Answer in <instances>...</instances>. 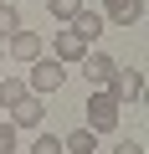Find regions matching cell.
<instances>
[{"mask_svg":"<svg viewBox=\"0 0 149 154\" xmlns=\"http://www.w3.org/2000/svg\"><path fill=\"white\" fill-rule=\"evenodd\" d=\"M16 31H21V11L11 5V0H0V41L16 36Z\"/></svg>","mask_w":149,"mask_h":154,"instance_id":"12","label":"cell"},{"mask_svg":"<svg viewBox=\"0 0 149 154\" xmlns=\"http://www.w3.org/2000/svg\"><path fill=\"white\" fill-rule=\"evenodd\" d=\"M113 154H144V144H134V139H123V144H118Z\"/></svg>","mask_w":149,"mask_h":154,"instance_id":"16","label":"cell"},{"mask_svg":"<svg viewBox=\"0 0 149 154\" xmlns=\"http://www.w3.org/2000/svg\"><path fill=\"white\" fill-rule=\"evenodd\" d=\"M31 154H62V139H57V134H41V139L31 144Z\"/></svg>","mask_w":149,"mask_h":154,"instance_id":"14","label":"cell"},{"mask_svg":"<svg viewBox=\"0 0 149 154\" xmlns=\"http://www.w3.org/2000/svg\"><path fill=\"white\" fill-rule=\"evenodd\" d=\"M11 57H16V62H36V57H41V36H36V31H16V36H11Z\"/></svg>","mask_w":149,"mask_h":154,"instance_id":"10","label":"cell"},{"mask_svg":"<svg viewBox=\"0 0 149 154\" xmlns=\"http://www.w3.org/2000/svg\"><path fill=\"white\" fill-rule=\"evenodd\" d=\"M62 154H98V134L77 123V128H72V134L62 139Z\"/></svg>","mask_w":149,"mask_h":154,"instance_id":"9","label":"cell"},{"mask_svg":"<svg viewBox=\"0 0 149 154\" xmlns=\"http://www.w3.org/2000/svg\"><path fill=\"white\" fill-rule=\"evenodd\" d=\"M0 154H16V128L0 123Z\"/></svg>","mask_w":149,"mask_h":154,"instance_id":"15","label":"cell"},{"mask_svg":"<svg viewBox=\"0 0 149 154\" xmlns=\"http://www.w3.org/2000/svg\"><path fill=\"white\" fill-rule=\"evenodd\" d=\"M62 82H67V67L51 62V57H36V62H31V77H26V93L46 98V93H57Z\"/></svg>","mask_w":149,"mask_h":154,"instance_id":"2","label":"cell"},{"mask_svg":"<svg viewBox=\"0 0 149 154\" xmlns=\"http://www.w3.org/2000/svg\"><path fill=\"white\" fill-rule=\"evenodd\" d=\"M103 5H108L113 26H139L144 21V0H103Z\"/></svg>","mask_w":149,"mask_h":154,"instance_id":"8","label":"cell"},{"mask_svg":"<svg viewBox=\"0 0 149 154\" xmlns=\"http://www.w3.org/2000/svg\"><path fill=\"white\" fill-rule=\"evenodd\" d=\"M67 26H72V31H77V36H82V41H88V46H93V41H98V36H103V31H108V21H103V16H98V11H88V5H82V11H77V16H72V21H67Z\"/></svg>","mask_w":149,"mask_h":154,"instance_id":"7","label":"cell"},{"mask_svg":"<svg viewBox=\"0 0 149 154\" xmlns=\"http://www.w3.org/2000/svg\"><path fill=\"white\" fill-rule=\"evenodd\" d=\"M108 93H113L118 103H139V98H144V72H139V67H118V77L108 82Z\"/></svg>","mask_w":149,"mask_h":154,"instance_id":"5","label":"cell"},{"mask_svg":"<svg viewBox=\"0 0 149 154\" xmlns=\"http://www.w3.org/2000/svg\"><path fill=\"white\" fill-rule=\"evenodd\" d=\"M118 98L108 93V88H93L88 93V118H82V128H93V134H113L118 128Z\"/></svg>","mask_w":149,"mask_h":154,"instance_id":"1","label":"cell"},{"mask_svg":"<svg viewBox=\"0 0 149 154\" xmlns=\"http://www.w3.org/2000/svg\"><path fill=\"white\" fill-rule=\"evenodd\" d=\"M82 57H88V41L72 31V26H62V31L51 36V62H62V67H82Z\"/></svg>","mask_w":149,"mask_h":154,"instance_id":"3","label":"cell"},{"mask_svg":"<svg viewBox=\"0 0 149 154\" xmlns=\"http://www.w3.org/2000/svg\"><path fill=\"white\" fill-rule=\"evenodd\" d=\"M26 98V82H21V77H0V108H16Z\"/></svg>","mask_w":149,"mask_h":154,"instance_id":"11","label":"cell"},{"mask_svg":"<svg viewBox=\"0 0 149 154\" xmlns=\"http://www.w3.org/2000/svg\"><path fill=\"white\" fill-rule=\"evenodd\" d=\"M46 11H51L57 21H72V16L82 11V0H46Z\"/></svg>","mask_w":149,"mask_h":154,"instance_id":"13","label":"cell"},{"mask_svg":"<svg viewBox=\"0 0 149 154\" xmlns=\"http://www.w3.org/2000/svg\"><path fill=\"white\" fill-rule=\"evenodd\" d=\"M41 118H46V98H36V93H26L16 108H11V128H41Z\"/></svg>","mask_w":149,"mask_h":154,"instance_id":"4","label":"cell"},{"mask_svg":"<svg viewBox=\"0 0 149 154\" xmlns=\"http://www.w3.org/2000/svg\"><path fill=\"white\" fill-rule=\"evenodd\" d=\"M0 62H5V46H0Z\"/></svg>","mask_w":149,"mask_h":154,"instance_id":"17","label":"cell"},{"mask_svg":"<svg viewBox=\"0 0 149 154\" xmlns=\"http://www.w3.org/2000/svg\"><path fill=\"white\" fill-rule=\"evenodd\" d=\"M82 72H88L93 88H108L113 77H118V57H108V51H88V57H82Z\"/></svg>","mask_w":149,"mask_h":154,"instance_id":"6","label":"cell"}]
</instances>
